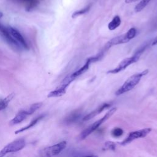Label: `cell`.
Segmentation results:
<instances>
[{
	"instance_id": "1",
	"label": "cell",
	"mask_w": 157,
	"mask_h": 157,
	"mask_svg": "<svg viewBox=\"0 0 157 157\" xmlns=\"http://www.w3.org/2000/svg\"><path fill=\"white\" fill-rule=\"evenodd\" d=\"M148 72V69H145L142 71L141 72L134 74L131 75L123 83L121 86L115 92V95L116 96L121 95L133 89L140 82L142 77L147 75Z\"/></svg>"
},
{
	"instance_id": "2",
	"label": "cell",
	"mask_w": 157,
	"mask_h": 157,
	"mask_svg": "<svg viewBox=\"0 0 157 157\" xmlns=\"http://www.w3.org/2000/svg\"><path fill=\"white\" fill-rule=\"evenodd\" d=\"M147 47V45H144L142 47H140L138 50H137L131 56L125 58L123 60H121L119 64L117 65V66L111 70H109L107 72V74H117L119 73L125 69H126L129 66L131 65L133 63H136L140 58L141 55L144 52Z\"/></svg>"
},
{
	"instance_id": "3",
	"label": "cell",
	"mask_w": 157,
	"mask_h": 157,
	"mask_svg": "<svg viewBox=\"0 0 157 157\" xmlns=\"http://www.w3.org/2000/svg\"><path fill=\"white\" fill-rule=\"evenodd\" d=\"M137 30L135 28H130L126 33L116 36L109 40L104 47L103 49L106 52L112 46L125 44L132 40L136 36Z\"/></svg>"
},
{
	"instance_id": "4",
	"label": "cell",
	"mask_w": 157,
	"mask_h": 157,
	"mask_svg": "<svg viewBox=\"0 0 157 157\" xmlns=\"http://www.w3.org/2000/svg\"><path fill=\"white\" fill-rule=\"evenodd\" d=\"M116 111H117L116 107H112L110 110H109L108 112L101 119L97 120L96 121L93 123L91 125H90L87 128L84 129L80 134V139L81 140H83L86 137H87L91 133H92L94 131L98 129L104 122H105L109 118H110Z\"/></svg>"
},
{
	"instance_id": "5",
	"label": "cell",
	"mask_w": 157,
	"mask_h": 157,
	"mask_svg": "<svg viewBox=\"0 0 157 157\" xmlns=\"http://www.w3.org/2000/svg\"><path fill=\"white\" fill-rule=\"evenodd\" d=\"M66 145V141H61L56 144L44 147L39 151V156L40 157H53L63 151Z\"/></svg>"
},
{
	"instance_id": "6",
	"label": "cell",
	"mask_w": 157,
	"mask_h": 157,
	"mask_svg": "<svg viewBox=\"0 0 157 157\" xmlns=\"http://www.w3.org/2000/svg\"><path fill=\"white\" fill-rule=\"evenodd\" d=\"M26 145V141L25 139L20 138L16 139L6 146L0 150V157H4L9 153L17 152L22 150Z\"/></svg>"
},
{
	"instance_id": "7",
	"label": "cell",
	"mask_w": 157,
	"mask_h": 157,
	"mask_svg": "<svg viewBox=\"0 0 157 157\" xmlns=\"http://www.w3.org/2000/svg\"><path fill=\"white\" fill-rule=\"evenodd\" d=\"M151 131V128H144V129H139V130L130 132L129 133L128 136H127V137L121 142V145H126L131 143L132 141H133L136 139L145 137Z\"/></svg>"
},
{
	"instance_id": "8",
	"label": "cell",
	"mask_w": 157,
	"mask_h": 157,
	"mask_svg": "<svg viewBox=\"0 0 157 157\" xmlns=\"http://www.w3.org/2000/svg\"><path fill=\"white\" fill-rule=\"evenodd\" d=\"M0 35L11 46L15 48H21V46L12 36L9 28H7L0 23Z\"/></svg>"
},
{
	"instance_id": "9",
	"label": "cell",
	"mask_w": 157,
	"mask_h": 157,
	"mask_svg": "<svg viewBox=\"0 0 157 157\" xmlns=\"http://www.w3.org/2000/svg\"><path fill=\"white\" fill-rule=\"evenodd\" d=\"M9 30L12 36L18 42V44L21 46V48H24L25 49H28V45L25 39H24V37L21 35V34L17 29L12 28V27H9Z\"/></svg>"
},
{
	"instance_id": "10",
	"label": "cell",
	"mask_w": 157,
	"mask_h": 157,
	"mask_svg": "<svg viewBox=\"0 0 157 157\" xmlns=\"http://www.w3.org/2000/svg\"><path fill=\"white\" fill-rule=\"evenodd\" d=\"M110 105H111V104H109V103H104V104H101L98 107H97L95 110H94L93 111H92L91 112H90V113L86 115L85 117H84L83 118V120L87 121V120H89L94 118L96 115H99L101 112H102L104 109L109 108Z\"/></svg>"
},
{
	"instance_id": "11",
	"label": "cell",
	"mask_w": 157,
	"mask_h": 157,
	"mask_svg": "<svg viewBox=\"0 0 157 157\" xmlns=\"http://www.w3.org/2000/svg\"><path fill=\"white\" fill-rule=\"evenodd\" d=\"M27 116H28V113L26 110H21L10 120V124L15 125V124H19L20 123L22 122L27 117Z\"/></svg>"
},
{
	"instance_id": "12",
	"label": "cell",
	"mask_w": 157,
	"mask_h": 157,
	"mask_svg": "<svg viewBox=\"0 0 157 157\" xmlns=\"http://www.w3.org/2000/svg\"><path fill=\"white\" fill-rule=\"evenodd\" d=\"M21 4L26 11H31L36 7L39 4V0H15Z\"/></svg>"
},
{
	"instance_id": "13",
	"label": "cell",
	"mask_w": 157,
	"mask_h": 157,
	"mask_svg": "<svg viewBox=\"0 0 157 157\" xmlns=\"http://www.w3.org/2000/svg\"><path fill=\"white\" fill-rule=\"evenodd\" d=\"M81 112L77 110H75L71 112L69 115H68L64 120V123L66 124H70L77 121V120L81 117Z\"/></svg>"
},
{
	"instance_id": "14",
	"label": "cell",
	"mask_w": 157,
	"mask_h": 157,
	"mask_svg": "<svg viewBox=\"0 0 157 157\" xmlns=\"http://www.w3.org/2000/svg\"><path fill=\"white\" fill-rule=\"evenodd\" d=\"M45 117V114H41L39 116L37 117L36 118H35L34 120H33L28 125H26V126L25 127H23L18 130H17L15 132V134H19L20 132H22L23 131H25L29 129H30L31 128L33 127L34 126H35L37 123H39L41 120H42L44 117Z\"/></svg>"
},
{
	"instance_id": "15",
	"label": "cell",
	"mask_w": 157,
	"mask_h": 157,
	"mask_svg": "<svg viewBox=\"0 0 157 157\" xmlns=\"http://www.w3.org/2000/svg\"><path fill=\"white\" fill-rule=\"evenodd\" d=\"M67 87L60 85L59 86H58L55 90L50 91L47 97L48 98H56V97H60L63 95H64L66 92V90H67Z\"/></svg>"
},
{
	"instance_id": "16",
	"label": "cell",
	"mask_w": 157,
	"mask_h": 157,
	"mask_svg": "<svg viewBox=\"0 0 157 157\" xmlns=\"http://www.w3.org/2000/svg\"><path fill=\"white\" fill-rule=\"evenodd\" d=\"M121 18L118 15H115L108 24V29L110 31H113L121 25Z\"/></svg>"
},
{
	"instance_id": "17",
	"label": "cell",
	"mask_w": 157,
	"mask_h": 157,
	"mask_svg": "<svg viewBox=\"0 0 157 157\" xmlns=\"http://www.w3.org/2000/svg\"><path fill=\"white\" fill-rule=\"evenodd\" d=\"M14 96L13 93H11L4 98H0V111L5 109L9 105L10 101Z\"/></svg>"
},
{
	"instance_id": "18",
	"label": "cell",
	"mask_w": 157,
	"mask_h": 157,
	"mask_svg": "<svg viewBox=\"0 0 157 157\" xmlns=\"http://www.w3.org/2000/svg\"><path fill=\"white\" fill-rule=\"evenodd\" d=\"M90 7H91V5L89 4L87 6L83 7V9H80V10H78L77 11H75L72 14V18H75L80 15H83L86 13H87L90 9Z\"/></svg>"
},
{
	"instance_id": "19",
	"label": "cell",
	"mask_w": 157,
	"mask_h": 157,
	"mask_svg": "<svg viewBox=\"0 0 157 157\" xmlns=\"http://www.w3.org/2000/svg\"><path fill=\"white\" fill-rule=\"evenodd\" d=\"M151 0H141L140 2H139L134 8V10L136 12H139L142 11L150 2Z\"/></svg>"
},
{
	"instance_id": "20",
	"label": "cell",
	"mask_w": 157,
	"mask_h": 157,
	"mask_svg": "<svg viewBox=\"0 0 157 157\" xmlns=\"http://www.w3.org/2000/svg\"><path fill=\"white\" fill-rule=\"evenodd\" d=\"M42 105V102H36V103H34V104L31 105L30 107L28 109H26L28 115H31L33 113H34L37 110H38L39 108H40Z\"/></svg>"
},
{
	"instance_id": "21",
	"label": "cell",
	"mask_w": 157,
	"mask_h": 157,
	"mask_svg": "<svg viewBox=\"0 0 157 157\" xmlns=\"http://www.w3.org/2000/svg\"><path fill=\"white\" fill-rule=\"evenodd\" d=\"M123 134V130L120 128H115L112 131V135L115 137H119Z\"/></svg>"
},
{
	"instance_id": "22",
	"label": "cell",
	"mask_w": 157,
	"mask_h": 157,
	"mask_svg": "<svg viewBox=\"0 0 157 157\" xmlns=\"http://www.w3.org/2000/svg\"><path fill=\"white\" fill-rule=\"evenodd\" d=\"M116 148V144L113 142L109 141L106 142L104 144V148L105 150H114Z\"/></svg>"
},
{
	"instance_id": "23",
	"label": "cell",
	"mask_w": 157,
	"mask_h": 157,
	"mask_svg": "<svg viewBox=\"0 0 157 157\" xmlns=\"http://www.w3.org/2000/svg\"><path fill=\"white\" fill-rule=\"evenodd\" d=\"M157 45V36L153 39V40L152 41V43H151V45Z\"/></svg>"
},
{
	"instance_id": "24",
	"label": "cell",
	"mask_w": 157,
	"mask_h": 157,
	"mask_svg": "<svg viewBox=\"0 0 157 157\" xmlns=\"http://www.w3.org/2000/svg\"><path fill=\"white\" fill-rule=\"evenodd\" d=\"M138 0H124V2L126 4H129V3H132L133 2H136Z\"/></svg>"
},
{
	"instance_id": "25",
	"label": "cell",
	"mask_w": 157,
	"mask_h": 157,
	"mask_svg": "<svg viewBox=\"0 0 157 157\" xmlns=\"http://www.w3.org/2000/svg\"><path fill=\"white\" fill-rule=\"evenodd\" d=\"M83 157H98V156H96V155H90V156H83Z\"/></svg>"
},
{
	"instance_id": "26",
	"label": "cell",
	"mask_w": 157,
	"mask_h": 157,
	"mask_svg": "<svg viewBox=\"0 0 157 157\" xmlns=\"http://www.w3.org/2000/svg\"><path fill=\"white\" fill-rule=\"evenodd\" d=\"M2 12H0V18L2 17Z\"/></svg>"
}]
</instances>
